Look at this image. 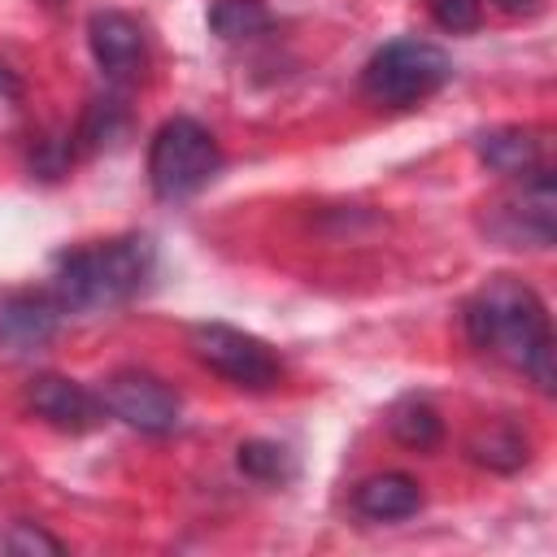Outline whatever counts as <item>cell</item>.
Wrapping results in <instances>:
<instances>
[{"label": "cell", "instance_id": "6da1fadb", "mask_svg": "<svg viewBox=\"0 0 557 557\" xmlns=\"http://www.w3.org/2000/svg\"><path fill=\"white\" fill-rule=\"evenodd\" d=\"M461 322L474 348L522 370L540 392H553V326L531 283L513 274L487 278L461 305Z\"/></svg>", "mask_w": 557, "mask_h": 557}, {"label": "cell", "instance_id": "7a4b0ae2", "mask_svg": "<svg viewBox=\"0 0 557 557\" xmlns=\"http://www.w3.org/2000/svg\"><path fill=\"white\" fill-rule=\"evenodd\" d=\"M152 261L157 252L148 235H117L91 248H74L57 261L52 296L61 309H74V313L126 305L152 278Z\"/></svg>", "mask_w": 557, "mask_h": 557}, {"label": "cell", "instance_id": "3957f363", "mask_svg": "<svg viewBox=\"0 0 557 557\" xmlns=\"http://www.w3.org/2000/svg\"><path fill=\"white\" fill-rule=\"evenodd\" d=\"M222 170V148L196 117H170L148 144V183L161 200H187L213 183Z\"/></svg>", "mask_w": 557, "mask_h": 557}, {"label": "cell", "instance_id": "277c9868", "mask_svg": "<svg viewBox=\"0 0 557 557\" xmlns=\"http://www.w3.org/2000/svg\"><path fill=\"white\" fill-rule=\"evenodd\" d=\"M448 78H453L448 52L440 44H426V39H392L361 70L366 96L379 104H392V109H409V104L431 100Z\"/></svg>", "mask_w": 557, "mask_h": 557}, {"label": "cell", "instance_id": "5b68a950", "mask_svg": "<svg viewBox=\"0 0 557 557\" xmlns=\"http://www.w3.org/2000/svg\"><path fill=\"white\" fill-rule=\"evenodd\" d=\"M196 361L205 370H213L218 379L235 383V387H248V392H270L278 379H283V361L274 357V348L239 326H226V322H196L191 335H187Z\"/></svg>", "mask_w": 557, "mask_h": 557}, {"label": "cell", "instance_id": "8992f818", "mask_svg": "<svg viewBox=\"0 0 557 557\" xmlns=\"http://www.w3.org/2000/svg\"><path fill=\"white\" fill-rule=\"evenodd\" d=\"M100 400L117 422H126V426H135L144 435H170L178 426V418H183L178 392L170 383H161L157 374H144V370L109 374L104 387H100Z\"/></svg>", "mask_w": 557, "mask_h": 557}, {"label": "cell", "instance_id": "52a82bcc", "mask_svg": "<svg viewBox=\"0 0 557 557\" xmlns=\"http://www.w3.org/2000/svg\"><path fill=\"white\" fill-rule=\"evenodd\" d=\"M553 226H557V187H553V170L540 165V170L522 174V187L496 205L492 231L500 239H509L513 248H522V244L548 248Z\"/></svg>", "mask_w": 557, "mask_h": 557}, {"label": "cell", "instance_id": "ba28073f", "mask_svg": "<svg viewBox=\"0 0 557 557\" xmlns=\"http://www.w3.org/2000/svg\"><path fill=\"white\" fill-rule=\"evenodd\" d=\"M26 409L35 418H44L48 426L57 431H70V435H83V431H96L109 409L100 400V392L65 379V374H35L26 383Z\"/></svg>", "mask_w": 557, "mask_h": 557}, {"label": "cell", "instance_id": "9c48e42d", "mask_svg": "<svg viewBox=\"0 0 557 557\" xmlns=\"http://www.w3.org/2000/svg\"><path fill=\"white\" fill-rule=\"evenodd\" d=\"M87 44H91L96 65H100L104 78H113V83L139 78L144 61H148L144 30H139V22H135L131 13H122V9H100V13H91V22H87Z\"/></svg>", "mask_w": 557, "mask_h": 557}, {"label": "cell", "instance_id": "30bf717a", "mask_svg": "<svg viewBox=\"0 0 557 557\" xmlns=\"http://www.w3.org/2000/svg\"><path fill=\"white\" fill-rule=\"evenodd\" d=\"M61 305L52 292H9L0 296V348L4 352H35L61 326Z\"/></svg>", "mask_w": 557, "mask_h": 557}, {"label": "cell", "instance_id": "8fae6325", "mask_svg": "<svg viewBox=\"0 0 557 557\" xmlns=\"http://www.w3.org/2000/svg\"><path fill=\"white\" fill-rule=\"evenodd\" d=\"M352 509L370 522H400L422 509V487H418V479H409L400 470H383V474H370L357 483Z\"/></svg>", "mask_w": 557, "mask_h": 557}, {"label": "cell", "instance_id": "7c38bea8", "mask_svg": "<svg viewBox=\"0 0 557 557\" xmlns=\"http://www.w3.org/2000/svg\"><path fill=\"white\" fill-rule=\"evenodd\" d=\"M479 157L496 174L522 178V174H531V170L544 165V139L531 126H496V131L479 135Z\"/></svg>", "mask_w": 557, "mask_h": 557}, {"label": "cell", "instance_id": "4fadbf2b", "mask_svg": "<svg viewBox=\"0 0 557 557\" xmlns=\"http://www.w3.org/2000/svg\"><path fill=\"white\" fill-rule=\"evenodd\" d=\"M387 431H392L396 444H405V448H413V453H426V448L440 444L444 422H440V413H435L426 400L405 396V400H396V405L387 409Z\"/></svg>", "mask_w": 557, "mask_h": 557}, {"label": "cell", "instance_id": "5bb4252c", "mask_svg": "<svg viewBox=\"0 0 557 557\" xmlns=\"http://www.w3.org/2000/svg\"><path fill=\"white\" fill-rule=\"evenodd\" d=\"M270 26V9L261 0H218L209 9V30L226 44H239V39H252Z\"/></svg>", "mask_w": 557, "mask_h": 557}, {"label": "cell", "instance_id": "9a60e30c", "mask_svg": "<svg viewBox=\"0 0 557 557\" xmlns=\"http://www.w3.org/2000/svg\"><path fill=\"white\" fill-rule=\"evenodd\" d=\"M239 470L257 483H287L296 474V461L274 440H248V444H239Z\"/></svg>", "mask_w": 557, "mask_h": 557}, {"label": "cell", "instance_id": "2e32d148", "mask_svg": "<svg viewBox=\"0 0 557 557\" xmlns=\"http://www.w3.org/2000/svg\"><path fill=\"white\" fill-rule=\"evenodd\" d=\"M470 457H474L479 466H487V470H518V466L527 461V444H522L518 431L496 426V431H487V435H479V440L470 444Z\"/></svg>", "mask_w": 557, "mask_h": 557}, {"label": "cell", "instance_id": "e0dca14e", "mask_svg": "<svg viewBox=\"0 0 557 557\" xmlns=\"http://www.w3.org/2000/svg\"><path fill=\"white\" fill-rule=\"evenodd\" d=\"M0 553H17V557H35V553H65V544L57 535H48L35 522H9L0 531Z\"/></svg>", "mask_w": 557, "mask_h": 557}, {"label": "cell", "instance_id": "ac0fdd59", "mask_svg": "<svg viewBox=\"0 0 557 557\" xmlns=\"http://www.w3.org/2000/svg\"><path fill=\"white\" fill-rule=\"evenodd\" d=\"M422 4L435 17V26H444L453 35L479 30V22H483V0H422Z\"/></svg>", "mask_w": 557, "mask_h": 557}, {"label": "cell", "instance_id": "d6986e66", "mask_svg": "<svg viewBox=\"0 0 557 557\" xmlns=\"http://www.w3.org/2000/svg\"><path fill=\"white\" fill-rule=\"evenodd\" d=\"M500 13H509V17H531V13H540L544 9V0H492Z\"/></svg>", "mask_w": 557, "mask_h": 557}]
</instances>
